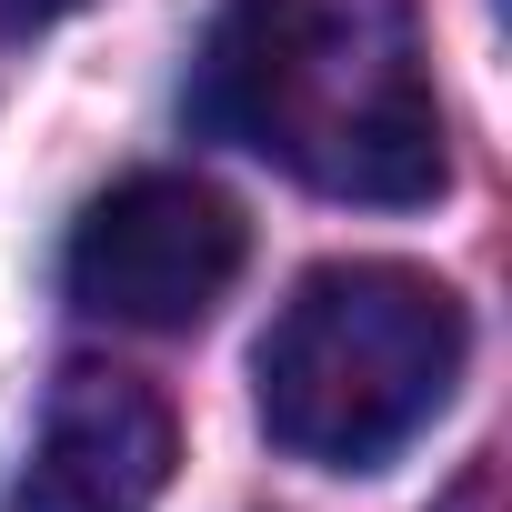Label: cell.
Listing matches in <instances>:
<instances>
[{
	"label": "cell",
	"instance_id": "1",
	"mask_svg": "<svg viewBox=\"0 0 512 512\" xmlns=\"http://www.w3.org/2000/svg\"><path fill=\"white\" fill-rule=\"evenodd\" d=\"M191 121L332 201L412 211L452 181L412 0H231L191 61Z\"/></svg>",
	"mask_w": 512,
	"mask_h": 512
},
{
	"label": "cell",
	"instance_id": "2",
	"mask_svg": "<svg viewBox=\"0 0 512 512\" xmlns=\"http://www.w3.org/2000/svg\"><path fill=\"white\" fill-rule=\"evenodd\" d=\"M472 362V322L452 282L412 262H322L292 282L251 352L262 432L312 472H382L412 452Z\"/></svg>",
	"mask_w": 512,
	"mask_h": 512
},
{
	"label": "cell",
	"instance_id": "3",
	"mask_svg": "<svg viewBox=\"0 0 512 512\" xmlns=\"http://www.w3.org/2000/svg\"><path fill=\"white\" fill-rule=\"evenodd\" d=\"M241 262H251V231H241V211L211 181L131 171V181H111L81 211L61 282H71L81 312H101L121 332H191V322L221 312Z\"/></svg>",
	"mask_w": 512,
	"mask_h": 512
},
{
	"label": "cell",
	"instance_id": "4",
	"mask_svg": "<svg viewBox=\"0 0 512 512\" xmlns=\"http://www.w3.org/2000/svg\"><path fill=\"white\" fill-rule=\"evenodd\" d=\"M171 402L111 362H71L31 422V452L0 482V512H151L171 492Z\"/></svg>",
	"mask_w": 512,
	"mask_h": 512
},
{
	"label": "cell",
	"instance_id": "5",
	"mask_svg": "<svg viewBox=\"0 0 512 512\" xmlns=\"http://www.w3.org/2000/svg\"><path fill=\"white\" fill-rule=\"evenodd\" d=\"M71 11H91V0H0V41H21V31H51V21H71Z\"/></svg>",
	"mask_w": 512,
	"mask_h": 512
},
{
	"label": "cell",
	"instance_id": "6",
	"mask_svg": "<svg viewBox=\"0 0 512 512\" xmlns=\"http://www.w3.org/2000/svg\"><path fill=\"white\" fill-rule=\"evenodd\" d=\"M432 512H502V472H492V462H472V472H462Z\"/></svg>",
	"mask_w": 512,
	"mask_h": 512
}]
</instances>
